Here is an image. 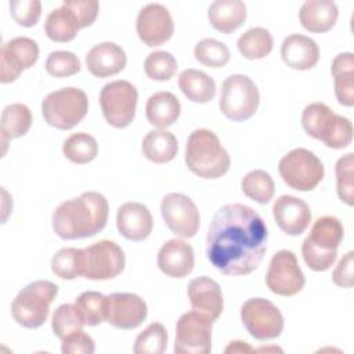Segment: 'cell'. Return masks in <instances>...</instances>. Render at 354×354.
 Segmentation results:
<instances>
[{"instance_id":"obj_24","label":"cell","mask_w":354,"mask_h":354,"mask_svg":"<svg viewBox=\"0 0 354 354\" xmlns=\"http://www.w3.org/2000/svg\"><path fill=\"white\" fill-rule=\"evenodd\" d=\"M282 61L292 69L308 71L319 59V47L311 37L300 33L286 36L281 44Z\"/></svg>"},{"instance_id":"obj_43","label":"cell","mask_w":354,"mask_h":354,"mask_svg":"<svg viewBox=\"0 0 354 354\" xmlns=\"http://www.w3.org/2000/svg\"><path fill=\"white\" fill-rule=\"evenodd\" d=\"M44 68L50 76L69 77L80 71V61L72 51L57 50L48 54Z\"/></svg>"},{"instance_id":"obj_25","label":"cell","mask_w":354,"mask_h":354,"mask_svg":"<svg viewBox=\"0 0 354 354\" xmlns=\"http://www.w3.org/2000/svg\"><path fill=\"white\" fill-rule=\"evenodd\" d=\"M339 10L332 0H307L299 11L301 26L311 33H325L330 30L337 21Z\"/></svg>"},{"instance_id":"obj_8","label":"cell","mask_w":354,"mask_h":354,"mask_svg":"<svg viewBox=\"0 0 354 354\" xmlns=\"http://www.w3.org/2000/svg\"><path fill=\"white\" fill-rule=\"evenodd\" d=\"M259 104V88L249 76L236 73L223 82L218 106L227 119L245 122L256 113Z\"/></svg>"},{"instance_id":"obj_36","label":"cell","mask_w":354,"mask_h":354,"mask_svg":"<svg viewBox=\"0 0 354 354\" xmlns=\"http://www.w3.org/2000/svg\"><path fill=\"white\" fill-rule=\"evenodd\" d=\"M83 249L62 248L51 259V270L61 279H75L82 277Z\"/></svg>"},{"instance_id":"obj_31","label":"cell","mask_w":354,"mask_h":354,"mask_svg":"<svg viewBox=\"0 0 354 354\" xmlns=\"http://www.w3.org/2000/svg\"><path fill=\"white\" fill-rule=\"evenodd\" d=\"M32 124V112L25 104H10L1 112L0 122V133H1V144L4 147L3 155L6 153L7 144L10 140L24 137Z\"/></svg>"},{"instance_id":"obj_27","label":"cell","mask_w":354,"mask_h":354,"mask_svg":"<svg viewBox=\"0 0 354 354\" xmlns=\"http://www.w3.org/2000/svg\"><path fill=\"white\" fill-rule=\"evenodd\" d=\"M246 6L241 0H216L209 6L210 25L225 35L236 30L246 19Z\"/></svg>"},{"instance_id":"obj_15","label":"cell","mask_w":354,"mask_h":354,"mask_svg":"<svg viewBox=\"0 0 354 354\" xmlns=\"http://www.w3.org/2000/svg\"><path fill=\"white\" fill-rule=\"evenodd\" d=\"M166 227L180 238H192L201 225V216L194 201L180 192H170L160 202Z\"/></svg>"},{"instance_id":"obj_28","label":"cell","mask_w":354,"mask_h":354,"mask_svg":"<svg viewBox=\"0 0 354 354\" xmlns=\"http://www.w3.org/2000/svg\"><path fill=\"white\" fill-rule=\"evenodd\" d=\"M181 113L178 98L170 91H158L152 94L145 104V116L148 122L158 129H167Z\"/></svg>"},{"instance_id":"obj_3","label":"cell","mask_w":354,"mask_h":354,"mask_svg":"<svg viewBox=\"0 0 354 354\" xmlns=\"http://www.w3.org/2000/svg\"><path fill=\"white\" fill-rule=\"evenodd\" d=\"M185 165L195 176L216 180L228 171L231 158L216 133L196 129L187 140Z\"/></svg>"},{"instance_id":"obj_14","label":"cell","mask_w":354,"mask_h":354,"mask_svg":"<svg viewBox=\"0 0 354 354\" xmlns=\"http://www.w3.org/2000/svg\"><path fill=\"white\" fill-rule=\"evenodd\" d=\"M266 283L272 293L285 297L295 296L304 288L306 278L293 252L282 249L271 257Z\"/></svg>"},{"instance_id":"obj_19","label":"cell","mask_w":354,"mask_h":354,"mask_svg":"<svg viewBox=\"0 0 354 354\" xmlns=\"http://www.w3.org/2000/svg\"><path fill=\"white\" fill-rule=\"evenodd\" d=\"M272 216L282 232L290 236L303 234L311 221L310 206L293 195H281L272 206Z\"/></svg>"},{"instance_id":"obj_32","label":"cell","mask_w":354,"mask_h":354,"mask_svg":"<svg viewBox=\"0 0 354 354\" xmlns=\"http://www.w3.org/2000/svg\"><path fill=\"white\" fill-rule=\"evenodd\" d=\"M178 87L192 102L206 104L216 95V82L202 71L188 68L178 76Z\"/></svg>"},{"instance_id":"obj_6","label":"cell","mask_w":354,"mask_h":354,"mask_svg":"<svg viewBox=\"0 0 354 354\" xmlns=\"http://www.w3.org/2000/svg\"><path fill=\"white\" fill-rule=\"evenodd\" d=\"M58 295V286L47 279H39L22 288L11 303L14 321L28 329L41 326L50 313V304Z\"/></svg>"},{"instance_id":"obj_20","label":"cell","mask_w":354,"mask_h":354,"mask_svg":"<svg viewBox=\"0 0 354 354\" xmlns=\"http://www.w3.org/2000/svg\"><path fill=\"white\" fill-rule=\"evenodd\" d=\"M116 227L126 239L140 242L151 235L153 218L144 203L126 202L116 212Z\"/></svg>"},{"instance_id":"obj_21","label":"cell","mask_w":354,"mask_h":354,"mask_svg":"<svg viewBox=\"0 0 354 354\" xmlns=\"http://www.w3.org/2000/svg\"><path fill=\"white\" fill-rule=\"evenodd\" d=\"M156 263L165 275L170 278H184L194 270V249L183 239H170L160 246Z\"/></svg>"},{"instance_id":"obj_12","label":"cell","mask_w":354,"mask_h":354,"mask_svg":"<svg viewBox=\"0 0 354 354\" xmlns=\"http://www.w3.org/2000/svg\"><path fill=\"white\" fill-rule=\"evenodd\" d=\"M126 264L122 248L109 239H101L83 249L82 277L105 281L118 277Z\"/></svg>"},{"instance_id":"obj_45","label":"cell","mask_w":354,"mask_h":354,"mask_svg":"<svg viewBox=\"0 0 354 354\" xmlns=\"http://www.w3.org/2000/svg\"><path fill=\"white\" fill-rule=\"evenodd\" d=\"M61 351L64 354H93L95 351L94 340L83 329L77 330L61 340Z\"/></svg>"},{"instance_id":"obj_38","label":"cell","mask_w":354,"mask_h":354,"mask_svg":"<svg viewBox=\"0 0 354 354\" xmlns=\"http://www.w3.org/2000/svg\"><path fill=\"white\" fill-rule=\"evenodd\" d=\"M196 61L207 68H223L230 62L231 53L228 47L216 39L206 37L196 43L194 48Z\"/></svg>"},{"instance_id":"obj_13","label":"cell","mask_w":354,"mask_h":354,"mask_svg":"<svg viewBox=\"0 0 354 354\" xmlns=\"http://www.w3.org/2000/svg\"><path fill=\"white\" fill-rule=\"evenodd\" d=\"M213 319L192 310L184 313L176 324V354H209L212 350Z\"/></svg>"},{"instance_id":"obj_41","label":"cell","mask_w":354,"mask_h":354,"mask_svg":"<svg viewBox=\"0 0 354 354\" xmlns=\"http://www.w3.org/2000/svg\"><path fill=\"white\" fill-rule=\"evenodd\" d=\"M177 61L173 54L167 51H153L151 53L144 62L145 75L152 80L165 82L171 79L177 72Z\"/></svg>"},{"instance_id":"obj_23","label":"cell","mask_w":354,"mask_h":354,"mask_svg":"<svg viewBox=\"0 0 354 354\" xmlns=\"http://www.w3.org/2000/svg\"><path fill=\"white\" fill-rule=\"evenodd\" d=\"M126 64L124 50L112 41L98 43L86 54L87 71L95 77L113 76L122 72Z\"/></svg>"},{"instance_id":"obj_47","label":"cell","mask_w":354,"mask_h":354,"mask_svg":"<svg viewBox=\"0 0 354 354\" xmlns=\"http://www.w3.org/2000/svg\"><path fill=\"white\" fill-rule=\"evenodd\" d=\"M68 4L77 14L82 28H87L94 24L100 11V4L97 0H68Z\"/></svg>"},{"instance_id":"obj_2","label":"cell","mask_w":354,"mask_h":354,"mask_svg":"<svg viewBox=\"0 0 354 354\" xmlns=\"http://www.w3.org/2000/svg\"><path fill=\"white\" fill-rule=\"evenodd\" d=\"M108 214L106 198L100 192L87 191L57 206L53 213V230L65 241L90 238L105 228Z\"/></svg>"},{"instance_id":"obj_9","label":"cell","mask_w":354,"mask_h":354,"mask_svg":"<svg viewBox=\"0 0 354 354\" xmlns=\"http://www.w3.org/2000/svg\"><path fill=\"white\" fill-rule=\"evenodd\" d=\"M283 183L296 191H313L324 178L325 167L321 159L306 148H295L283 155L278 163Z\"/></svg>"},{"instance_id":"obj_40","label":"cell","mask_w":354,"mask_h":354,"mask_svg":"<svg viewBox=\"0 0 354 354\" xmlns=\"http://www.w3.org/2000/svg\"><path fill=\"white\" fill-rule=\"evenodd\" d=\"M84 325L97 326L105 321V296L95 290H87L75 299Z\"/></svg>"},{"instance_id":"obj_42","label":"cell","mask_w":354,"mask_h":354,"mask_svg":"<svg viewBox=\"0 0 354 354\" xmlns=\"http://www.w3.org/2000/svg\"><path fill=\"white\" fill-rule=\"evenodd\" d=\"M353 166H354V156L351 152L339 158L336 162V166H335L337 196L342 202H344L348 206H353V203H354Z\"/></svg>"},{"instance_id":"obj_46","label":"cell","mask_w":354,"mask_h":354,"mask_svg":"<svg viewBox=\"0 0 354 354\" xmlns=\"http://www.w3.org/2000/svg\"><path fill=\"white\" fill-rule=\"evenodd\" d=\"M353 264H354V252H347L337 263L336 268L332 272V281L339 288H351L353 286Z\"/></svg>"},{"instance_id":"obj_11","label":"cell","mask_w":354,"mask_h":354,"mask_svg":"<svg viewBox=\"0 0 354 354\" xmlns=\"http://www.w3.org/2000/svg\"><path fill=\"white\" fill-rule=\"evenodd\" d=\"M241 321L256 340H272L283 330V315L278 307L263 297H252L241 307Z\"/></svg>"},{"instance_id":"obj_4","label":"cell","mask_w":354,"mask_h":354,"mask_svg":"<svg viewBox=\"0 0 354 354\" xmlns=\"http://www.w3.org/2000/svg\"><path fill=\"white\" fill-rule=\"evenodd\" d=\"M343 236L344 228L337 217H318L301 245V254L308 268L318 272L329 270L337 257Z\"/></svg>"},{"instance_id":"obj_33","label":"cell","mask_w":354,"mask_h":354,"mask_svg":"<svg viewBox=\"0 0 354 354\" xmlns=\"http://www.w3.org/2000/svg\"><path fill=\"white\" fill-rule=\"evenodd\" d=\"M241 55L246 59H261L267 57L274 46L271 33L261 26L250 28L242 33L236 41Z\"/></svg>"},{"instance_id":"obj_29","label":"cell","mask_w":354,"mask_h":354,"mask_svg":"<svg viewBox=\"0 0 354 354\" xmlns=\"http://www.w3.org/2000/svg\"><path fill=\"white\" fill-rule=\"evenodd\" d=\"M335 95L340 105H354V55L350 51L337 54L330 65Z\"/></svg>"},{"instance_id":"obj_18","label":"cell","mask_w":354,"mask_h":354,"mask_svg":"<svg viewBox=\"0 0 354 354\" xmlns=\"http://www.w3.org/2000/svg\"><path fill=\"white\" fill-rule=\"evenodd\" d=\"M136 29L140 40L145 46L156 47L166 43L173 36V17L163 4L149 3L138 11Z\"/></svg>"},{"instance_id":"obj_35","label":"cell","mask_w":354,"mask_h":354,"mask_svg":"<svg viewBox=\"0 0 354 354\" xmlns=\"http://www.w3.org/2000/svg\"><path fill=\"white\" fill-rule=\"evenodd\" d=\"M242 192L252 201L266 205L268 203L275 192V184L270 173L266 170H252L241 181Z\"/></svg>"},{"instance_id":"obj_5","label":"cell","mask_w":354,"mask_h":354,"mask_svg":"<svg viewBox=\"0 0 354 354\" xmlns=\"http://www.w3.org/2000/svg\"><path fill=\"white\" fill-rule=\"evenodd\" d=\"M301 126L310 137L319 140L332 149L346 148L353 141L350 119L335 113L324 102H311L303 109Z\"/></svg>"},{"instance_id":"obj_7","label":"cell","mask_w":354,"mask_h":354,"mask_svg":"<svg viewBox=\"0 0 354 354\" xmlns=\"http://www.w3.org/2000/svg\"><path fill=\"white\" fill-rule=\"evenodd\" d=\"M88 111V98L77 87H64L48 93L41 101L44 122L58 130H71Z\"/></svg>"},{"instance_id":"obj_1","label":"cell","mask_w":354,"mask_h":354,"mask_svg":"<svg viewBox=\"0 0 354 354\" xmlns=\"http://www.w3.org/2000/svg\"><path fill=\"white\" fill-rule=\"evenodd\" d=\"M267 239V225L256 210L243 203H227L210 221L206 257L224 275H248L263 260Z\"/></svg>"},{"instance_id":"obj_48","label":"cell","mask_w":354,"mask_h":354,"mask_svg":"<svg viewBox=\"0 0 354 354\" xmlns=\"http://www.w3.org/2000/svg\"><path fill=\"white\" fill-rule=\"evenodd\" d=\"M254 351V348H252L246 342H241V340H235V342H231L224 353H252Z\"/></svg>"},{"instance_id":"obj_10","label":"cell","mask_w":354,"mask_h":354,"mask_svg":"<svg viewBox=\"0 0 354 354\" xmlns=\"http://www.w3.org/2000/svg\"><path fill=\"white\" fill-rule=\"evenodd\" d=\"M138 93L133 83L127 80H113L106 83L100 91V105L108 124L116 129L127 127L137 109Z\"/></svg>"},{"instance_id":"obj_34","label":"cell","mask_w":354,"mask_h":354,"mask_svg":"<svg viewBox=\"0 0 354 354\" xmlns=\"http://www.w3.org/2000/svg\"><path fill=\"white\" fill-rule=\"evenodd\" d=\"M62 153L72 163L86 165L95 159L98 153V144L88 133H73L64 141Z\"/></svg>"},{"instance_id":"obj_16","label":"cell","mask_w":354,"mask_h":354,"mask_svg":"<svg viewBox=\"0 0 354 354\" xmlns=\"http://www.w3.org/2000/svg\"><path fill=\"white\" fill-rule=\"evenodd\" d=\"M39 58L37 43L26 36L6 41L0 48V82H15L24 69H29Z\"/></svg>"},{"instance_id":"obj_22","label":"cell","mask_w":354,"mask_h":354,"mask_svg":"<svg viewBox=\"0 0 354 354\" xmlns=\"http://www.w3.org/2000/svg\"><path fill=\"white\" fill-rule=\"evenodd\" d=\"M187 295L194 310L201 311L216 321L224 308L220 285L210 277H198L188 283Z\"/></svg>"},{"instance_id":"obj_44","label":"cell","mask_w":354,"mask_h":354,"mask_svg":"<svg viewBox=\"0 0 354 354\" xmlns=\"http://www.w3.org/2000/svg\"><path fill=\"white\" fill-rule=\"evenodd\" d=\"M8 6L12 19L25 28L35 26L41 15V3L39 0H11Z\"/></svg>"},{"instance_id":"obj_26","label":"cell","mask_w":354,"mask_h":354,"mask_svg":"<svg viewBox=\"0 0 354 354\" xmlns=\"http://www.w3.org/2000/svg\"><path fill=\"white\" fill-rule=\"evenodd\" d=\"M80 29V19L66 0L59 7L51 10L44 22V33L50 40L57 43L73 40Z\"/></svg>"},{"instance_id":"obj_30","label":"cell","mask_w":354,"mask_h":354,"mask_svg":"<svg viewBox=\"0 0 354 354\" xmlns=\"http://www.w3.org/2000/svg\"><path fill=\"white\" fill-rule=\"evenodd\" d=\"M141 151L148 160L162 165L176 158L178 142L176 136L166 129L151 130L142 138Z\"/></svg>"},{"instance_id":"obj_37","label":"cell","mask_w":354,"mask_h":354,"mask_svg":"<svg viewBox=\"0 0 354 354\" xmlns=\"http://www.w3.org/2000/svg\"><path fill=\"white\" fill-rule=\"evenodd\" d=\"M83 326H84V321L75 303L61 304L57 307V310L53 314L51 328L54 335L61 340L77 330H82Z\"/></svg>"},{"instance_id":"obj_17","label":"cell","mask_w":354,"mask_h":354,"mask_svg":"<svg viewBox=\"0 0 354 354\" xmlns=\"http://www.w3.org/2000/svg\"><path fill=\"white\" fill-rule=\"evenodd\" d=\"M148 307L136 293H111L105 296V321L118 329H136L147 318Z\"/></svg>"},{"instance_id":"obj_39","label":"cell","mask_w":354,"mask_h":354,"mask_svg":"<svg viewBox=\"0 0 354 354\" xmlns=\"http://www.w3.org/2000/svg\"><path fill=\"white\" fill-rule=\"evenodd\" d=\"M167 330L159 322L149 324L134 342L133 351L136 354H162L167 347Z\"/></svg>"}]
</instances>
